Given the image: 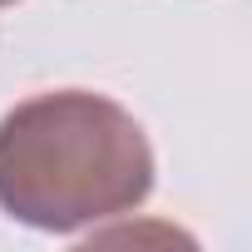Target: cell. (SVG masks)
Here are the masks:
<instances>
[{
    "instance_id": "cell-1",
    "label": "cell",
    "mask_w": 252,
    "mask_h": 252,
    "mask_svg": "<svg viewBox=\"0 0 252 252\" xmlns=\"http://www.w3.org/2000/svg\"><path fill=\"white\" fill-rule=\"evenodd\" d=\"M154 144L109 94L45 89L0 114V213L55 237L129 218L154 193Z\"/></svg>"
},
{
    "instance_id": "cell-2",
    "label": "cell",
    "mask_w": 252,
    "mask_h": 252,
    "mask_svg": "<svg viewBox=\"0 0 252 252\" xmlns=\"http://www.w3.org/2000/svg\"><path fill=\"white\" fill-rule=\"evenodd\" d=\"M0 5H15V0H0Z\"/></svg>"
}]
</instances>
